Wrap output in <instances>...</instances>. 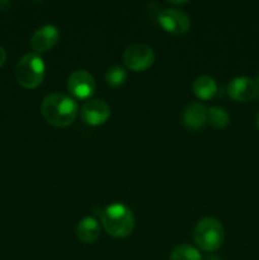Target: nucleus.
Masks as SVG:
<instances>
[{
  "instance_id": "obj_21",
  "label": "nucleus",
  "mask_w": 259,
  "mask_h": 260,
  "mask_svg": "<svg viewBox=\"0 0 259 260\" xmlns=\"http://www.w3.org/2000/svg\"><path fill=\"white\" fill-rule=\"evenodd\" d=\"M255 123H256V127H258V129H259V113L256 114V119H255Z\"/></svg>"
},
{
  "instance_id": "obj_16",
  "label": "nucleus",
  "mask_w": 259,
  "mask_h": 260,
  "mask_svg": "<svg viewBox=\"0 0 259 260\" xmlns=\"http://www.w3.org/2000/svg\"><path fill=\"white\" fill-rule=\"evenodd\" d=\"M127 76L128 75H127L126 69L119 65H112L111 68L107 69L104 79H106V83L109 86H112V88H118V86L123 85L126 83Z\"/></svg>"
},
{
  "instance_id": "obj_7",
  "label": "nucleus",
  "mask_w": 259,
  "mask_h": 260,
  "mask_svg": "<svg viewBox=\"0 0 259 260\" xmlns=\"http://www.w3.org/2000/svg\"><path fill=\"white\" fill-rule=\"evenodd\" d=\"M96 84L93 75L86 70H75L68 79V90L74 98L88 101L95 93Z\"/></svg>"
},
{
  "instance_id": "obj_12",
  "label": "nucleus",
  "mask_w": 259,
  "mask_h": 260,
  "mask_svg": "<svg viewBox=\"0 0 259 260\" xmlns=\"http://www.w3.org/2000/svg\"><path fill=\"white\" fill-rule=\"evenodd\" d=\"M76 238L84 244L95 243L101 235V226L94 217H84L76 225Z\"/></svg>"
},
{
  "instance_id": "obj_15",
  "label": "nucleus",
  "mask_w": 259,
  "mask_h": 260,
  "mask_svg": "<svg viewBox=\"0 0 259 260\" xmlns=\"http://www.w3.org/2000/svg\"><path fill=\"white\" fill-rule=\"evenodd\" d=\"M169 260H202V255L198 249L187 244H180L173 249Z\"/></svg>"
},
{
  "instance_id": "obj_17",
  "label": "nucleus",
  "mask_w": 259,
  "mask_h": 260,
  "mask_svg": "<svg viewBox=\"0 0 259 260\" xmlns=\"http://www.w3.org/2000/svg\"><path fill=\"white\" fill-rule=\"evenodd\" d=\"M5 60H7V52H5L4 48L0 46V68L5 63Z\"/></svg>"
},
{
  "instance_id": "obj_9",
  "label": "nucleus",
  "mask_w": 259,
  "mask_h": 260,
  "mask_svg": "<svg viewBox=\"0 0 259 260\" xmlns=\"http://www.w3.org/2000/svg\"><path fill=\"white\" fill-rule=\"evenodd\" d=\"M259 93L255 80L248 76H239L230 81L228 85V94L231 99L240 103H248L253 101Z\"/></svg>"
},
{
  "instance_id": "obj_20",
  "label": "nucleus",
  "mask_w": 259,
  "mask_h": 260,
  "mask_svg": "<svg viewBox=\"0 0 259 260\" xmlns=\"http://www.w3.org/2000/svg\"><path fill=\"white\" fill-rule=\"evenodd\" d=\"M255 83H256V85H258V88H259V71H258V73H256V76H255Z\"/></svg>"
},
{
  "instance_id": "obj_5",
  "label": "nucleus",
  "mask_w": 259,
  "mask_h": 260,
  "mask_svg": "<svg viewBox=\"0 0 259 260\" xmlns=\"http://www.w3.org/2000/svg\"><path fill=\"white\" fill-rule=\"evenodd\" d=\"M123 62L132 71H145L155 62V52L150 46L135 43L128 46L123 52Z\"/></svg>"
},
{
  "instance_id": "obj_14",
  "label": "nucleus",
  "mask_w": 259,
  "mask_h": 260,
  "mask_svg": "<svg viewBox=\"0 0 259 260\" xmlns=\"http://www.w3.org/2000/svg\"><path fill=\"white\" fill-rule=\"evenodd\" d=\"M207 122L216 129H222L230 123V114L225 108L213 106L208 109Z\"/></svg>"
},
{
  "instance_id": "obj_4",
  "label": "nucleus",
  "mask_w": 259,
  "mask_h": 260,
  "mask_svg": "<svg viewBox=\"0 0 259 260\" xmlns=\"http://www.w3.org/2000/svg\"><path fill=\"white\" fill-rule=\"evenodd\" d=\"M193 239L198 248L207 253L220 249L225 239L222 223L213 217H205L196 225Z\"/></svg>"
},
{
  "instance_id": "obj_19",
  "label": "nucleus",
  "mask_w": 259,
  "mask_h": 260,
  "mask_svg": "<svg viewBox=\"0 0 259 260\" xmlns=\"http://www.w3.org/2000/svg\"><path fill=\"white\" fill-rule=\"evenodd\" d=\"M169 4H173V5H177V4H187V2H169Z\"/></svg>"
},
{
  "instance_id": "obj_13",
  "label": "nucleus",
  "mask_w": 259,
  "mask_h": 260,
  "mask_svg": "<svg viewBox=\"0 0 259 260\" xmlns=\"http://www.w3.org/2000/svg\"><path fill=\"white\" fill-rule=\"evenodd\" d=\"M193 91L197 98L208 101L217 93V83L210 75H200L193 81Z\"/></svg>"
},
{
  "instance_id": "obj_6",
  "label": "nucleus",
  "mask_w": 259,
  "mask_h": 260,
  "mask_svg": "<svg viewBox=\"0 0 259 260\" xmlns=\"http://www.w3.org/2000/svg\"><path fill=\"white\" fill-rule=\"evenodd\" d=\"M157 23L164 30L172 35H184L190 27V19L187 13L178 8H168L163 9L157 14Z\"/></svg>"
},
{
  "instance_id": "obj_8",
  "label": "nucleus",
  "mask_w": 259,
  "mask_h": 260,
  "mask_svg": "<svg viewBox=\"0 0 259 260\" xmlns=\"http://www.w3.org/2000/svg\"><path fill=\"white\" fill-rule=\"evenodd\" d=\"M80 117L89 126H101L111 117V107L103 99H88L81 107Z\"/></svg>"
},
{
  "instance_id": "obj_11",
  "label": "nucleus",
  "mask_w": 259,
  "mask_h": 260,
  "mask_svg": "<svg viewBox=\"0 0 259 260\" xmlns=\"http://www.w3.org/2000/svg\"><path fill=\"white\" fill-rule=\"evenodd\" d=\"M208 109L205 104L200 102H193L188 104L184 109L182 116V122L187 128L189 129H200L207 123Z\"/></svg>"
},
{
  "instance_id": "obj_22",
  "label": "nucleus",
  "mask_w": 259,
  "mask_h": 260,
  "mask_svg": "<svg viewBox=\"0 0 259 260\" xmlns=\"http://www.w3.org/2000/svg\"><path fill=\"white\" fill-rule=\"evenodd\" d=\"M258 95H259V93H258Z\"/></svg>"
},
{
  "instance_id": "obj_18",
  "label": "nucleus",
  "mask_w": 259,
  "mask_h": 260,
  "mask_svg": "<svg viewBox=\"0 0 259 260\" xmlns=\"http://www.w3.org/2000/svg\"><path fill=\"white\" fill-rule=\"evenodd\" d=\"M202 260H222L221 259V256L216 255V254H207V255L202 256Z\"/></svg>"
},
{
  "instance_id": "obj_10",
  "label": "nucleus",
  "mask_w": 259,
  "mask_h": 260,
  "mask_svg": "<svg viewBox=\"0 0 259 260\" xmlns=\"http://www.w3.org/2000/svg\"><path fill=\"white\" fill-rule=\"evenodd\" d=\"M60 40L58 28L52 24H45L37 28L30 37V46L36 53L46 52L51 50Z\"/></svg>"
},
{
  "instance_id": "obj_1",
  "label": "nucleus",
  "mask_w": 259,
  "mask_h": 260,
  "mask_svg": "<svg viewBox=\"0 0 259 260\" xmlns=\"http://www.w3.org/2000/svg\"><path fill=\"white\" fill-rule=\"evenodd\" d=\"M41 112L43 118L52 126L68 127L79 116V106L68 94L51 93L43 98Z\"/></svg>"
},
{
  "instance_id": "obj_2",
  "label": "nucleus",
  "mask_w": 259,
  "mask_h": 260,
  "mask_svg": "<svg viewBox=\"0 0 259 260\" xmlns=\"http://www.w3.org/2000/svg\"><path fill=\"white\" fill-rule=\"evenodd\" d=\"M102 225L111 236L124 239L130 236L135 228V216L131 208L123 203H113L99 212Z\"/></svg>"
},
{
  "instance_id": "obj_3",
  "label": "nucleus",
  "mask_w": 259,
  "mask_h": 260,
  "mask_svg": "<svg viewBox=\"0 0 259 260\" xmlns=\"http://www.w3.org/2000/svg\"><path fill=\"white\" fill-rule=\"evenodd\" d=\"M45 62L36 52L23 56L15 66V79L25 89L38 88L45 79Z\"/></svg>"
}]
</instances>
